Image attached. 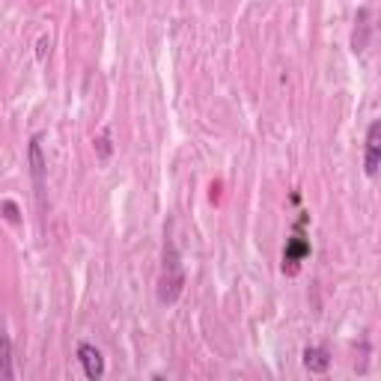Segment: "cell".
<instances>
[{
  "mask_svg": "<svg viewBox=\"0 0 381 381\" xmlns=\"http://www.w3.org/2000/svg\"><path fill=\"white\" fill-rule=\"evenodd\" d=\"M182 286H185V274H182L179 253H176L173 245H167L164 247V274L158 280V301L161 304H173L182 295Z\"/></svg>",
  "mask_w": 381,
  "mask_h": 381,
  "instance_id": "cell-1",
  "label": "cell"
},
{
  "mask_svg": "<svg viewBox=\"0 0 381 381\" xmlns=\"http://www.w3.org/2000/svg\"><path fill=\"white\" fill-rule=\"evenodd\" d=\"M378 164H381V122L375 119L366 131V155H363V170L366 176H378Z\"/></svg>",
  "mask_w": 381,
  "mask_h": 381,
  "instance_id": "cell-2",
  "label": "cell"
},
{
  "mask_svg": "<svg viewBox=\"0 0 381 381\" xmlns=\"http://www.w3.org/2000/svg\"><path fill=\"white\" fill-rule=\"evenodd\" d=\"M307 257H310V242L301 235V227H298V233H295L289 242H286V250H283V271L298 274V262L307 259Z\"/></svg>",
  "mask_w": 381,
  "mask_h": 381,
  "instance_id": "cell-3",
  "label": "cell"
},
{
  "mask_svg": "<svg viewBox=\"0 0 381 381\" xmlns=\"http://www.w3.org/2000/svg\"><path fill=\"white\" fill-rule=\"evenodd\" d=\"M78 361L83 366V375H87L90 381H98L105 375V358H102V351H98L95 346L81 343L78 346Z\"/></svg>",
  "mask_w": 381,
  "mask_h": 381,
  "instance_id": "cell-4",
  "label": "cell"
},
{
  "mask_svg": "<svg viewBox=\"0 0 381 381\" xmlns=\"http://www.w3.org/2000/svg\"><path fill=\"white\" fill-rule=\"evenodd\" d=\"M27 161H30V176L36 182V188H42V179H45V158H42V134L30 137V146H27Z\"/></svg>",
  "mask_w": 381,
  "mask_h": 381,
  "instance_id": "cell-5",
  "label": "cell"
},
{
  "mask_svg": "<svg viewBox=\"0 0 381 381\" xmlns=\"http://www.w3.org/2000/svg\"><path fill=\"white\" fill-rule=\"evenodd\" d=\"M370 9H361L358 12V21H355V33H351V51L355 54H363L366 45H370Z\"/></svg>",
  "mask_w": 381,
  "mask_h": 381,
  "instance_id": "cell-6",
  "label": "cell"
},
{
  "mask_svg": "<svg viewBox=\"0 0 381 381\" xmlns=\"http://www.w3.org/2000/svg\"><path fill=\"white\" fill-rule=\"evenodd\" d=\"M304 366L313 375H322V373H328L331 370V355L324 348H316V346H310L304 348Z\"/></svg>",
  "mask_w": 381,
  "mask_h": 381,
  "instance_id": "cell-7",
  "label": "cell"
},
{
  "mask_svg": "<svg viewBox=\"0 0 381 381\" xmlns=\"http://www.w3.org/2000/svg\"><path fill=\"white\" fill-rule=\"evenodd\" d=\"M0 378H16V370H12V343L4 324H0Z\"/></svg>",
  "mask_w": 381,
  "mask_h": 381,
  "instance_id": "cell-8",
  "label": "cell"
},
{
  "mask_svg": "<svg viewBox=\"0 0 381 381\" xmlns=\"http://www.w3.org/2000/svg\"><path fill=\"white\" fill-rule=\"evenodd\" d=\"M93 143H95V155H98V161H107L110 155H114V143H110V131H107V129H105L102 134H98V137L93 140Z\"/></svg>",
  "mask_w": 381,
  "mask_h": 381,
  "instance_id": "cell-9",
  "label": "cell"
},
{
  "mask_svg": "<svg viewBox=\"0 0 381 381\" xmlns=\"http://www.w3.org/2000/svg\"><path fill=\"white\" fill-rule=\"evenodd\" d=\"M0 211H4V218H6L9 223H18V221H21V215H18V206L12 203V200H6L4 206H0Z\"/></svg>",
  "mask_w": 381,
  "mask_h": 381,
  "instance_id": "cell-10",
  "label": "cell"
},
{
  "mask_svg": "<svg viewBox=\"0 0 381 381\" xmlns=\"http://www.w3.org/2000/svg\"><path fill=\"white\" fill-rule=\"evenodd\" d=\"M48 48H51V39H48V36H42V39H39V48H36V57H39V60H45Z\"/></svg>",
  "mask_w": 381,
  "mask_h": 381,
  "instance_id": "cell-11",
  "label": "cell"
}]
</instances>
